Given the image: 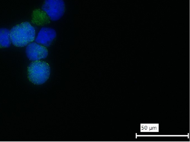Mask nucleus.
Here are the masks:
<instances>
[{"instance_id":"obj_1","label":"nucleus","mask_w":190,"mask_h":142,"mask_svg":"<svg viewBox=\"0 0 190 142\" xmlns=\"http://www.w3.org/2000/svg\"><path fill=\"white\" fill-rule=\"evenodd\" d=\"M10 34L12 44L17 47H23L34 40L35 30L29 22H24L12 27Z\"/></svg>"},{"instance_id":"obj_2","label":"nucleus","mask_w":190,"mask_h":142,"mask_svg":"<svg viewBox=\"0 0 190 142\" xmlns=\"http://www.w3.org/2000/svg\"><path fill=\"white\" fill-rule=\"evenodd\" d=\"M28 77L34 84L40 85L45 83L49 77L50 66L46 62L33 61L28 67Z\"/></svg>"},{"instance_id":"obj_3","label":"nucleus","mask_w":190,"mask_h":142,"mask_svg":"<svg viewBox=\"0 0 190 142\" xmlns=\"http://www.w3.org/2000/svg\"><path fill=\"white\" fill-rule=\"evenodd\" d=\"M65 2L63 0H45L42 9L51 21L59 20L65 12Z\"/></svg>"},{"instance_id":"obj_4","label":"nucleus","mask_w":190,"mask_h":142,"mask_svg":"<svg viewBox=\"0 0 190 142\" xmlns=\"http://www.w3.org/2000/svg\"><path fill=\"white\" fill-rule=\"evenodd\" d=\"M27 56L30 60L38 61L47 57L48 51L46 47L36 42H31L26 48Z\"/></svg>"},{"instance_id":"obj_5","label":"nucleus","mask_w":190,"mask_h":142,"mask_svg":"<svg viewBox=\"0 0 190 142\" xmlns=\"http://www.w3.org/2000/svg\"><path fill=\"white\" fill-rule=\"evenodd\" d=\"M57 33L54 29L42 27L35 39L36 42L45 47H49L56 38Z\"/></svg>"},{"instance_id":"obj_6","label":"nucleus","mask_w":190,"mask_h":142,"mask_svg":"<svg viewBox=\"0 0 190 142\" xmlns=\"http://www.w3.org/2000/svg\"><path fill=\"white\" fill-rule=\"evenodd\" d=\"M11 42L9 30L5 28L0 29V48L8 47Z\"/></svg>"}]
</instances>
